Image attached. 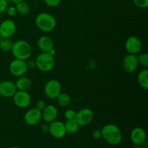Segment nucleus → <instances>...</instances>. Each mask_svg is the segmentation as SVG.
Wrapping results in <instances>:
<instances>
[{"mask_svg": "<svg viewBox=\"0 0 148 148\" xmlns=\"http://www.w3.org/2000/svg\"><path fill=\"white\" fill-rule=\"evenodd\" d=\"M125 49L128 53L131 54H138L143 49L141 40L137 36H130L125 42Z\"/></svg>", "mask_w": 148, "mask_h": 148, "instance_id": "f8f14e48", "label": "nucleus"}, {"mask_svg": "<svg viewBox=\"0 0 148 148\" xmlns=\"http://www.w3.org/2000/svg\"><path fill=\"white\" fill-rule=\"evenodd\" d=\"M12 53L14 59L27 60L32 55V48L30 43L24 40H19L13 43Z\"/></svg>", "mask_w": 148, "mask_h": 148, "instance_id": "7ed1b4c3", "label": "nucleus"}, {"mask_svg": "<svg viewBox=\"0 0 148 148\" xmlns=\"http://www.w3.org/2000/svg\"><path fill=\"white\" fill-rule=\"evenodd\" d=\"M10 1H12V3H14V4H18V3L21 2V1H25V0H10Z\"/></svg>", "mask_w": 148, "mask_h": 148, "instance_id": "72a5a7b5", "label": "nucleus"}, {"mask_svg": "<svg viewBox=\"0 0 148 148\" xmlns=\"http://www.w3.org/2000/svg\"><path fill=\"white\" fill-rule=\"evenodd\" d=\"M132 148H143V147H142V146H134V147Z\"/></svg>", "mask_w": 148, "mask_h": 148, "instance_id": "f704fd0d", "label": "nucleus"}, {"mask_svg": "<svg viewBox=\"0 0 148 148\" xmlns=\"http://www.w3.org/2000/svg\"><path fill=\"white\" fill-rule=\"evenodd\" d=\"M9 148H21V147H17V146H12V147H9Z\"/></svg>", "mask_w": 148, "mask_h": 148, "instance_id": "c9c22d12", "label": "nucleus"}, {"mask_svg": "<svg viewBox=\"0 0 148 148\" xmlns=\"http://www.w3.org/2000/svg\"><path fill=\"white\" fill-rule=\"evenodd\" d=\"M33 1H39V0H33Z\"/></svg>", "mask_w": 148, "mask_h": 148, "instance_id": "e433bc0d", "label": "nucleus"}, {"mask_svg": "<svg viewBox=\"0 0 148 148\" xmlns=\"http://www.w3.org/2000/svg\"><path fill=\"white\" fill-rule=\"evenodd\" d=\"M36 68L43 72H49L53 69L55 66L54 56H52L49 52H41L36 57Z\"/></svg>", "mask_w": 148, "mask_h": 148, "instance_id": "20e7f679", "label": "nucleus"}, {"mask_svg": "<svg viewBox=\"0 0 148 148\" xmlns=\"http://www.w3.org/2000/svg\"><path fill=\"white\" fill-rule=\"evenodd\" d=\"M35 23L39 30L45 33H49L55 29L56 20L54 16L50 13L41 12L36 17Z\"/></svg>", "mask_w": 148, "mask_h": 148, "instance_id": "f03ea898", "label": "nucleus"}, {"mask_svg": "<svg viewBox=\"0 0 148 148\" xmlns=\"http://www.w3.org/2000/svg\"><path fill=\"white\" fill-rule=\"evenodd\" d=\"M139 66L137 56L135 54L128 53L124 57L122 60L123 69L127 73L132 74L135 72Z\"/></svg>", "mask_w": 148, "mask_h": 148, "instance_id": "1a4fd4ad", "label": "nucleus"}, {"mask_svg": "<svg viewBox=\"0 0 148 148\" xmlns=\"http://www.w3.org/2000/svg\"><path fill=\"white\" fill-rule=\"evenodd\" d=\"M137 82L142 88L145 90L148 89V70L146 68L139 72L137 75Z\"/></svg>", "mask_w": 148, "mask_h": 148, "instance_id": "6ab92c4d", "label": "nucleus"}, {"mask_svg": "<svg viewBox=\"0 0 148 148\" xmlns=\"http://www.w3.org/2000/svg\"><path fill=\"white\" fill-rule=\"evenodd\" d=\"M27 66L28 69H33V68L36 67V62L33 60H30L27 62Z\"/></svg>", "mask_w": 148, "mask_h": 148, "instance_id": "2f4dec72", "label": "nucleus"}, {"mask_svg": "<svg viewBox=\"0 0 148 148\" xmlns=\"http://www.w3.org/2000/svg\"><path fill=\"white\" fill-rule=\"evenodd\" d=\"M42 120V113L35 108H30L25 112L24 115V121L29 126H36Z\"/></svg>", "mask_w": 148, "mask_h": 148, "instance_id": "ddd939ff", "label": "nucleus"}, {"mask_svg": "<svg viewBox=\"0 0 148 148\" xmlns=\"http://www.w3.org/2000/svg\"><path fill=\"white\" fill-rule=\"evenodd\" d=\"M92 137L95 140H100L102 138V132H101V130H95L92 132Z\"/></svg>", "mask_w": 148, "mask_h": 148, "instance_id": "c756f323", "label": "nucleus"}, {"mask_svg": "<svg viewBox=\"0 0 148 148\" xmlns=\"http://www.w3.org/2000/svg\"><path fill=\"white\" fill-rule=\"evenodd\" d=\"M49 132L51 135L56 139H62L66 134L64 123L55 120L49 123Z\"/></svg>", "mask_w": 148, "mask_h": 148, "instance_id": "9d476101", "label": "nucleus"}, {"mask_svg": "<svg viewBox=\"0 0 148 148\" xmlns=\"http://www.w3.org/2000/svg\"><path fill=\"white\" fill-rule=\"evenodd\" d=\"M56 100L57 101V103L62 107L68 106L70 105L71 101H72L69 95H68L67 93H65V92H61L58 95L57 98H56Z\"/></svg>", "mask_w": 148, "mask_h": 148, "instance_id": "412c9836", "label": "nucleus"}, {"mask_svg": "<svg viewBox=\"0 0 148 148\" xmlns=\"http://www.w3.org/2000/svg\"><path fill=\"white\" fill-rule=\"evenodd\" d=\"M0 148H1V147H0Z\"/></svg>", "mask_w": 148, "mask_h": 148, "instance_id": "58836bf2", "label": "nucleus"}, {"mask_svg": "<svg viewBox=\"0 0 148 148\" xmlns=\"http://www.w3.org/2000/svg\"><path fill=\"white\" fill-rule=\"evenodd\" d=\"M8 6V1H7V0H0V14L5 12Z\"/></svg>", "mask_w": 148, "mask_h": 148, "instance_id": "c85d7f7f", "label": "nucleus"}, {"mask_svg": "<svg viewBox=\"0 0 148 148\" xmlns=\"http://www.w3.org/2000/svg\"><path fill=\"white\" fill-rule=\"evenodd\" d=\"M6 12H7V14L10 16V17H14V16H15L17 14L16 7H14V6H10V7L8 6V7L6 10Z\"/></svg>", "mask_w": 148, "mask_h": 148, "instance_id": "cd10ccee", "label": "nucleus"}, {"mask_svg": "<svg viewBox=\"0 0 148 148\" xmlns=\"http://www.w3.org/2000/svg\"><path fill=\"white\" fill-rule=\"evenodd\" d=\"M16 10H17V13H19L21 15H25L30 12V7L29 4L26 1H23L21 2L16 4Z\"/></svg>", "mask_w": 148, "mask_h": 148, "instance_id": "4be33fe9", "label": "nucleus"}, {"mask_svg": "<svg viewBox=\"0 0 148 148\" xmlns=\"http://www.w3.org/2000/svg\"><path fill=\"white\" fill-rule=\"evenodd\" d=\"M76 112L73 109H67L64 112V118L66 120H72L75 119L76 116Z\"/></svg>", "mask_w": 148, "mask_h": 148, "instance_id": "a878e982", "label": "nucleus"}, {"mask_svg": "<svg viewBox=\"0 0 148 148\" xmlns=\"http://www.w3.org/2000/svg\"><path fill=\"white\" fill-rule=\"evenodd\" d=\"M1 36H0V40H1Z\"/></svg>", "mask_w": 148, "mask_h": 148, "instance_id": "4c0bfd02", "label": "nucleus"}, {"mask_svg": "<svg viewBox=\"0 0 148 148\" xmlns=\"http://www.w3.org/2000/svg\"><path fill=\"white\" fill-rule=\"evenodd\" d=\"M41 129H42V131H43V132H49V126L43 125L42 126Z\"/></svg>", "mask_w": 148, "mask_h": 148, "instance_id": "473e14b6", "label": "nucleus"}, {"mask_svg": "<svg viewBox=\"0 0 148 148\" xmlns=\"http://www.w3.org/2000/svg\"><path fill=\"white\" fill-rule=\"evenodd\" d=\"M61 92H62V85L57 79H50L45 85L44 93L46 96L50 99L56 100Z\"/></svg>", "mask_w": 148, "mask_h": 148, "instance_id": "39448f33", "label": "nucleus"}, {"mask_svg": "<svg viewBox=\"0 0 148 148\" xmlns=\"http://www.w3.org/2000/svg\"><path fill=\"white\" fill-rule=\"evenodd\" d=\"M46 103H45L44 101H39L36 103V108L37 109H38L39 111H42L44 108L46 107Z\"/></svg>", "mask_w": 148, "mask_h": 148, "instance_id": "7c9ffc66", "label": "nucleus"}, {"mask_svg": "<svg viewBox=\"0 0 148 148\" xmlns=\"http://www.w3.org/2000/svg\"><path fill=\"white\" fill-rule=\"evenodd\" d=\"M102 138L111 145H117L122 140V133L118 126L108 124L101 130Z\"/></svg>", "mask_w": 148, "mask_h": 148, "instance_id": "f257e3e1", "label": "nucleus"}, {"mask_svg": "<svg viewBox=\"0 0 148 148\" xmlns=\"http://www.w3.org/2000/svg\"><path fill=\"white\" fill-rule=\"evenodd\" d=\"M13 42L10 38H1L0 40V49L4 52L11 51Z\"/></svg>", "mask_w": 148, "mask_h": 148, "instance_id": "5701e85b", "label": "nucleus"}, {"mask_svg": "<svg viewBox=\"0 0 148 148\" xmlns=\"http://www.w3.org/2000/svg\"><path fill=\"white\" fill-rule=\"evenodd\" d=\"M65 130L66 132L69 134H75L79 130V124L77 123V121L75 119L72 120H66L64 122Z\"/></svg>", "mask_w": 148, "mask_h": 148, "instance_id": "aec40b11", "label": "nucleus"}, {"mask_svg": "<svg viewBox=\"0 0 148 148\" xmlns=\"http://www.w3.org/2000/svg\"><path fill=\"white\" fill-rule=\"evenodd\" d=\"M133 2L138 8L146 9L148 7V0H133Z\"/></svg>", "mask_w": 148, "mask_h": 148, "instance_id": "393cba45", "label": "nucleus"}, {"mask_svg": "<svg viewBox=\"0 0 148 148\" xmlns=\"http://www.w3.org/2000/svg\"><path fill=\"white\" fill-rule=\"evenodd\" d=\"M139 65H141L142 66L145 68H147L148 66V54L147 53H141L137 56Z\"/></svg>", "mask_w": 148, "mask_h": 148, "instance_id": "b1692460", "label": "nucleus"}, {"mask_svg": "<svg viewBox=\"0 0 148 148\" xmlns=\"http://www.w3.org/2000/svg\"><path fill=\"white\" fill-rule=\"evenodd\" d=\"M38 49L41 52H49L54 49V43L51 38L48 36H42L38 38L37 42Z\"/></svg>", "mask_w": 148, "mask_h": 148, "instance_id": "f3484780", "label": "nucleus"}, {"mask_svg": "<svg viewBox=\"0 0 148 148\" xmlns=\"http://www.w3.org/2000/svg\"><path fill=\"white\" fill-rule=\"evenodd\" d=\"M9 69H10V73L13 76L19 77L24 76L25 74L27 72L28 68H27L26 61L14 59V60L10 62Z\"/></svg>", "mask_w": 148, "mask_h": 148, "instance_id": "423d86ee", "label": "nucleus"}, {"mask_svg": "<svg viewBox=\"0 0 148 148\" xmlns=\"http://www.w3.org/2000/svg\"><path fill=\"white\" fill-rule=\"evenodd\" d=\"M15 83L10 80L0 82V95L4 98H12L17 91Z\"/></svg>", "mask_w": 148, "mask_h": 148, "instance_id": "2eb2a0df", "label": "nucleus"}, {"mask_svg": "<svg viewBox=\"0 0 148 148\" xmlns=\"http://www.w3.org/2000/svg\"><path fill=\"white\" fill-rule=\"evenodd\" d=\"M131 141L135 146H142L147 141V134L144 129L137 127L133 129L130 134Z\"/></svg>", "mask_w": 148, "mask_h": 148, "instance_id": "4468645a", "label": "nucleus"}, {"mask_svg": "<svg viewBox=\"0 0 148 148\" xmlns=\"http://www.w3.org/2000/svg\"><path fill=\"white\" fill-rule=\"evenodd\" d=\"M45 4L50 7H58L62 2V0H43Z\"/></svg>", "mask_w": 148, "mask_h": 148, "instance_id": "bb28decb", "label": "nucleus"}, {"mask_svg": "<svg viewBox=\"0 0 148 148\" xmlns=\"http://www.w3.org/2000/svg\"><path fill=\"white\" fill-rule=\"evenodd\" d=\"M16 24L12 20L7 19L0 23V36L1 38H10L16 32Z\"/></svg>", "mask_w": 148, "mask_h": 148, "instance_id": "0eeeda50", "label": "nucleus"}, {"mask_svg": "<svg viewBox=\"0 0 148 148\" xmlns=\"http://www.w3.org/2000/svg\"><path fill=\"white\" fill-rule=\"evenodd\" d=\"M41 113L42 119L44 120L46 123H51L55 121L58 116V110L53 105L46 106Z\"/></svg>", "mask_w": 148, "mask_h": 148, "instance_id": "dca6fc26", "label": "nucleus"}, {"mask_svg": "<svg viewBox=\"0 0 148 148\" xmlns=\"http://www.w3.org/2000/svg\"><path fill=\"white\" fill-rule=\"evenodd\" d=\"M12 98L16 106L20 108H27L31 103V96L27 91L17 90Z\"/></svg>", "mask_w": 148, "mask_h": 148, "instance_id": "6e6552de", "label": "nucleus"}, {"mask_svg": "<svg viewBox=\"0 0 148 148\" xmlns=\"http://www.w3.org/2000/svg\"><path fill=\"white\" fill-rule=\"evenodd\" d=\"M16 88L17 90L27 91L32 86V82L30 78L27 77H19L18 79L15 82Z\"/></svg>", "mask_w": 148, "mask_h": 148, "instance_id": "a211bd4d", "label": "nucleus"}, {"mask_svg": "<svg viewBox=\"0 0 148 148\" xmlns=\"http://www.w3.org/2000/svg\"><path fill=\"white\" fill-rule=\"evenodd\" d=\"M94 117L93 112L88 108H82L76 112V116L75 120L79 126H86L92 121Z\"/></svg>", "mask_w": 148, "mask_h": 148, "instance_id": "9b49d317", "label": "nucleus"}]
</instances>
